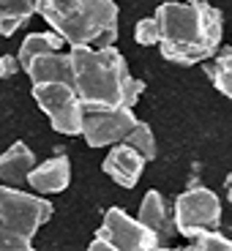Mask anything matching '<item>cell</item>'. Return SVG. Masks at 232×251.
Here are the masks:
<instances>
[{
    "mask_svg": "<svg viewBox=\"0 0 232 251\" xmlns=\"http://www.w3.org/2000/svg\"><path fill=\"white\" fill-rule=\"evenodd\" d=\"M19 69H22V63H19L17 55H0V79L14 76Z\"/></svg>",
    "mask_w": 232,
    "mask_h": 251,
    "instance_id": "ffe728a7",
    "label": "cell"
},
{
    "mask_svg": "<svg viewBox=\"0 0 232 251\" xmlns=\"http://www.w3.org/2000/svg\"><path fill=\"white\" fill-rule=\"evenodd\" d=\"M188 249L194 251H232V240L219 229H202L194 238H188Z\"/></svg>",
    "mask_w": 232,
    "mask_h": 251,
    "instance_id": "e0dca14e",
    "label": "cell"
},
{
    "mask_svg": "<svg viewBox=\"0 0 232 251\" xmlns=\"http://www.w3.org/2000/svg\"><path fill=\"white\" fill-rule=\"evenodd\" d=\"M175 219H178V232L186 240L194 238L202 229H219L221 200L210 188L191 186L175 197Z\"/></svg>",
    "mask_w": 232,
    "mask_h": 251,
    "instance_id": "8992f818",
    "label": "cell"
},
{
    "mask_svg": "<svg viewBox=\"0 0 232 251\" xmlns=\"http://www.w3.org/2000/svg\"><path fill=\"white\" fill-rule=\"evenodd\" d=\"M134 41H137L139 47H153V44L161 41V25H158L156 14L137 22V27H134Z\"/></svg>",
    "mask_w": 232,
    "mask_h": 251,
    "instance_id": "d6986e66",
    "label": "cell"
},
{
    "mask_svg": "<svg viewBox=\"0 0 232 251\" xmlns=\"http://www.w3.org/2000/svg\"><path fill=\"white\" fill-rule=\"evenodd\" d=\"M71 85L85 109L134 107L145 93L142 79H134L126 57L112 47H71Z\"/></svg>",
    "mask_w": 232,
    "mask_h": 251,
    "instance_id": "6da1fadb",
    "label": "cell"
},
{
    "mask_svg": "<svg viewBox=\"0 0 232 251\" xmlns=\"http://www.w3.org/2000/svg\"><path fill=\"white\" fill-rule=\"evenodd\" d=\"M139 221L148 224L161 240V249H170L178 238V219H175V202H167V197L156 188H151L139 202Z\"/></svg>",
    "mask_w": 232,
    "mask_h": 251,
    "instance_id": "9c48e42d",
    "label": "cell"
},
{
    "mask_svg": "<svg viewBox=\"0 0 232 251\" xmlns=\"http://www.w3.org/2000/svg\"><path fill=\"white\" fill-rule=\"evenodd\" d=\"M55 213L50 200L19 186L0 180V251H27L33 249L38 226L47 224Z\"/></svg>",
    "mask_w": 232,
    "mask_h": 251,
    "instance_id": "277c9868",
    "label": "cell"
},
{
    "mask_svg": "<svg viewBox=\"0 0 232 251\" xmlns=\"http://www.w3.org/2000/svg\"><path fill=\"white\" fill-rule=\"evenodd\" d=\"M90 251H118L115 249V243H112V238L107 235V229L101 226L99 232H96V238L90 240Z\"/></svg>",
    "mask_w": 232,
    "mask_h": 251,
    "instance_id": "44dd1931",
    "label": "cell"
},
{
    "mask_svg": "<svg viewBox=\"0 0 232 251\" xmlns=\"http://www.w3.org/2000/svg\"><path fill=\"white\" fill-rule=\"evenodd\" d=\"M161 25V55L178 66H194L213 57L224 36V14L210 3H175L167 0L156 8Z\"/></svg>",
    "mask_w": 232,
    "mask_h": 251,
    "instance_id": "7a4b0ae2",
    "label": "cell"
},
{
    "mask_svg": "<svg viewBox=\"0 0 232 251\" xmlns=\"http://www.w3.org/2000/svg\"><path fill=\"white\" fill-rule=\"evenodd\" d=\"M104 229L118 251H161V240L139 216H129L123 207H109L104 213Z\"/></svg>",
    "mask_w": 232,
    "mask_h": 251,
    "instance_id": "ba28073f",
    "label": "cell"
},
{
    "mask_svg": "<svg viewBox=\"0 0 232 251\" xmlns=\"http://www.w3.org/2000/svg\"><path fill=\"white\" fill-rule=\"evenodd\" d=\"M205 71L213 82V88L232 101V44L224 47L213 60H205Z\"/></svg>",
    "mask_w": 232,
    "mask_h": 251,
    "instance_id": "2e32d148",
    "label": "cell"
},
{
    "mask_svg": "<svg viewBox=\"0 0 232 251\" xmlns=\"http://www.w3.org/2000/svg\"><path fill=\"white\" fill-rule=\"evenodd\" d=\"M145 164H148V158H145L134 145L118 142V145H112L109 153L104 156L101 170H104V175H107V177H112L118 186L134 188L139 183V177H142Z\"/></svg>",
    "mask_w": 232,
    "mask_h": 251,
    "instance_id": "30bf717a",
    "label": "cell"
},
{
    "mask_svg": "<svg viewBox=\"0 0 232 251\" xmlns=\"http://www.w3.org/2000/svg\"><path fill=\"white\" fill-rule=\"evenodd\" d=\"M227 200H230V205H232V175L227 177Z\"/></svg>",
    "mask_w": 232,
    "mask_h": 251,
    "instance_id": "7402d4cb",
    "label": "cell"
},
{
    "mask_svg": "<svg viewBox=\"0 0 232 251\" xmlns=\"http://www.w3.org/2000/svg\"><path fill=\"white\" fill-rule=\"evenodd\" d=\"M33 99L38 109L50 118L52 128L66 137H79L82 123H85V104L71 82H36L33 85Z\"/></svg>",
    "mask_w": 232,
    "mask_h": 251,
    "instance_id": "5b68a950",
    "label": "cell"
},
{
    "mask_svg": "<svg viewBox=\"0 0 232 251\" xmlns=\"http://www.w3.org/2000/svg\"><path fill=\"white\" fill-rule=\"evenodd\" d=\"M36 167V156L25 142H14L0 153V180L8 186H27V175Z\"/></svg>",
    "mask_w": 232,
    "mask_h": 251,
    "instance_id": "7c38bea8",
    "label": "cell"
},
{
    "mask_svg": "<svg viewBox=\"0 0 232 251\" xmlns=\"http://www.w3.org/2000/svg\"><path fill=\"white\" fill-rule=\"evenodd\" d=\"M36 14V0H0V36L8 38Z\"/></svg>",
    "mask_w": 232,
    "mask_h": 251,
    "instance_id": "5bb4252c",
    "label": "cell"
},
{
    "mask_svg": "<svg viewBox=\"0 0 232 251\" xmlns=\"http://www.w3.org/2000/svg\"><path fill=\"white\" fill-rule=\"evenodd\" d=\"M137 123L139 118L134 115V107L85 109L82 139L88 142V148H112L118 142H126Z\"/></svg>",
    "mask_w": 232,
    "mask_h": 251,
    "instance_id": "52a82bcc",
    "label": "cell"
},
{
    "mask_svg": "<svg viewBox=\"0 0 232 251\" xmlns=\"http://www.w3.org/2000/svg\"><path fill=\"white\" fill-rule=\"evenodd\" d=\"M129 145H134L139 153H142L148 161H153V158L158 156V148H156V137H153V131H151V126L145 123V120H139L137 123V128H134L131 134H129V139H126Z\"/></svg>",
    "mask_w": 232,
    "mask_h": 251,
    "instance_id": "ac0fdd59",
    "label": "cell"
},
{
    "mask_svg": "<svg viewBox=\"0 0 232 251\" xmlns=\"http://www.w3.org/2000/svg\"><path fill=\"white\" fill-rule=\"evenodd\" d=\"M188 3H210V0H188Z\"/></svg>",
    "mask_w": 232,
    "mask_h": 251,
    "instance_id": "603a6c76",
    "label": "cell"
},
{
    "mask_svg": "<svg viewBox=\"0 0 232 251\" xmlns=\"http://www.w3.org/2000/svg\"><path fill=\"white\" fill-rule=\"evenodd\" d=\"M69 183H71V161L66 153H57V156L36 164L27 175L30 191H38V194H60V191L69 188Z\"/></svg>",
    "mask_w": 232,
    "mask_h": 251,
    "instance_id": "8fae6325",
    "label": "cell"
},
{
    "mask_svg": "<svg viewBox=\"0 0 232 251\" xmlns=\"http://www.w3.org/2000/svg\"><path fill=\"white\" fill-rule=\"evenodd\" d=\"M22 71L30 76L33 85L36 82H57V79L71 82V55L63 50L47 52V55H38L30 63H25Z\"/></svg>",
    "mask_w": 232,
    "mask_h": 251,
    "instance_id": "4fadbf2b",
    "label": "cell"
},
{
    "mask_svg": "<svg viewBox=\"0 0 232 251\" xmlns=\"http://www.w3.org/2000/svg\"><path fill=\"white\" fill-rule=\"evenodd\" d=\"M36 14L69 47H112L118 38L120 11L115 0H36Z\"/></svg>",
    "mask_w": 232,
    "mask_h": 251,
    "instance_id": "3957f363",
    "label": "cell"
},
{
    "mask_svg": "<svg viewBox=\"0 0 232 251\" xmlns=\"http://www.w3.org/2000/svg\"><path fill=\"white\" fill-rule=\"evenodd\" d=\"M63 44H66V38H63L57 30L30 33L27 38H22V47H19L17 57H19V63L25 66V63H30L33 57H38V55H47V52L63 50Z\"/></svg>",
    "mask_w": 232,
    "mask_h": 251,
    "instance_id": "9a60e30c",
    "label": "cell"
}]
</instances>
